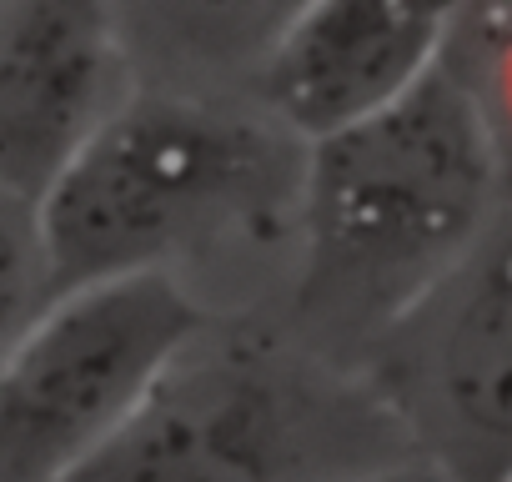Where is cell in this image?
<instances>
[{
  "mask_svg": "<svg viewBox=\"0 0 512 482\" xmlns=\"http://www.w3.org/2000/svg\"><path fill=\"white\" fill-rule=\"evenodd\" d=\"M302 156L256 101L136 86L36 211L56 297L146 277L196 297V272L292 252Z\"/></svg>",
  "mask_w": 512,
  "mask_h": 482,
  "instance_id": "1",
  "label": "cell"
},
{
  "mask_svg": "<svg viewBox=\"0 0 512 482\" xmlns=\"http://www.w3.org/2000/svg\"><path fill=\"white\" fill-rule=\"evenodd\" d=\"M357 482H447L432 462H422V457H402V462H392V467H377V472H367V477H357Z\"/></svg>",
  "mask_w": 512,
  "mask_h": 482,
  "instance_id": "10",
  "label": "cell"
},
{
  "mask_svg": "<svg viewBox=\"0 0 512 482\" xmlns=\"http://www.w3.org/2000/svg\"><path fill=\"white\" fill-rule=\"evenodd\" d=\"M502 201L492 136L442 56L407 101L307 146L292 241L302 332L372 352L472 252Z\"/></svg>",
  "mask_w": 512,
  "mask_h": 482,
  "instance_id": "2",
  "label": "cell"
},
{
  "mask_svg": "<svg viewBox=\"0 0 512 482\" xmlns=\"http://www.w3.org/2000/svg\"><path fill=\"white\" fill-rule=\"evenodd\" d=\"M457 6L317 0L287 6L256 56V106L302 151L407 101L447 56Z\"/></svg>",
  "mask_w": 512,
  "mask_h": 482,
  "instance_id": "7",
  "label": "cell"
},
{
  "mask_svg": "<svg viewBox=\"0 0 512 482\" xmlns=\"http://www.w3.org/2000/svg\"><path fill=\"white\" fill-rule=\"evenodd\" d=\"M417 457L327 347L206 322L76 482H357Z\"/></svg>",
  "mask_w": 512,
  "mask_h": 482,
  "instance_id": "3",
  "label": "cell"
},
{
  "mask_svg": "<svg viewBox=\"0 0 512 482\" xmlns=\"http://www.w3.org/2000/svg\"><path fill=\"white\" fill-rule=\"evenodd\" d=\"M367 357L422 462L447 482H512V196Z\"/></svg>",
  "mask_w": 512,
  "mask_h": 482,
  "instance_id": "5",
  "label": "cell"
},
{
  "mask_svg": "<svg viewBox=\"0 0 512 482\" xmlns=\"http://www.w3.org/2000/svg\"><path fill=\"white\" fill-rule=\"evenodd\" d=\"M206 322L161 277L51 297L0 357V482H76Z\"/></svg>",
  "mask_w": 512,
  "mask_h": 482,
  "instance_id": "4",
  "label": "cell"
},
{
  "mask_svg": "<svg viewBox=\"0 0 512 482\" xmlns=\"http://www.w3.org/2000/svg\"><path fill=\"white\" fill-rule=\"evenodd\" d=\"M447 71L472 96L512 196V6H457Z\"/></svg>",
  "mask_w": 512,
  "mask_h": 482,
  "instance_id": "8",
  "label": "cell"
},
{
  "mask_svg": "<svg viewBox=\"0 0 512 482\" xmlns=\"http://www.w3.org/2000/svg\"><path fill=\"white\" fill-rule=\"evenodd\" d=\"M136 86L126 11L0 0V191L41 211Z\"/></svg>",
  "mask_w": 512,
  "mask_h": 482,
  "instance_id": "6",
  "label": "cell"
},
{
  "mask_svg": "<svg viewBox=\"0 0 512 482\" xmlns=\"http://www.w3.org/2000/svg\"><path fill=\"white\" fill-rule=\"evenodd\" d=\"M51 262L41 241L36 206L0 191V357H6L26 327L51 307Z\"/></svg>",
  "mask_w": 512,
  "mask_h": 482,
  "instance_id": "9",
  "label": "cell"
}]
</instances>
